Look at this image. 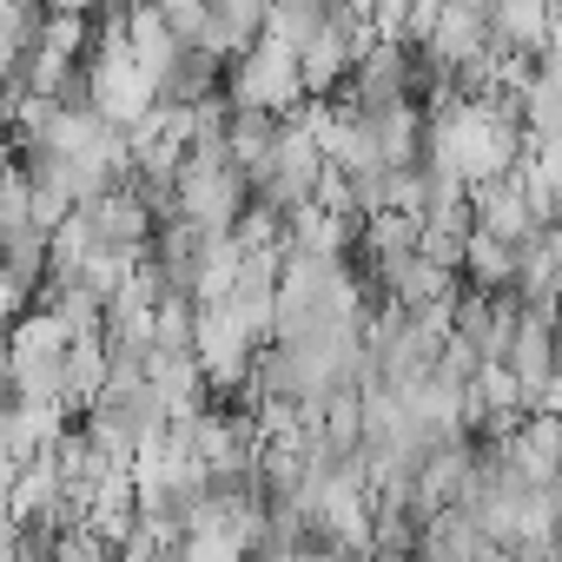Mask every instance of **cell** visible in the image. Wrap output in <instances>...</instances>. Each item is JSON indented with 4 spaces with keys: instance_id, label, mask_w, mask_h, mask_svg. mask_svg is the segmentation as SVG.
<instances>
[{
    "instance_id": "2",
    "label": "cell",
    "mask_w": 562,
    "mask_h": 562,
    "mask_svg": "<svg viewBox=\"0 0 562 562\" xmlns=\"http://www.w3.org/2000/svg\"><path fill=\"white\" fill-rule=\"evenodd\" d=\"M225 87H232V106H265L285 120L305 93H299V67L285 47H271V41H251L245 54L225 60Z\"/></svg>"
},
{
    "instance_id": "4",
    "label": "cell",
    "mask_w": 562,
    "mask_h": 562,
    "mask_svg": "<svg viewBox=\"0 0 562 562\" xmlns=\"http://www.w3.org/2000/svg\"><path fill=\"white\" fill-rule=\"evenodd\" d=\"M278 113H265V106H232L225 113V159L245 172V186H251V172L271 159V146H278Z\"/></svg>"
},
{
    "instance_id": "5",
    "label": "cell",
    "mask_w": 562,
    "mask_h": 562,
    "mask_svg": "<svg viewBox=\"0 0 562 562\" xmlns=\"http://www.w3.org/2000/svg\"><path fill=\"white\" fill-rule=\"evenodd\" d=\"M318 27H325V0H265V27H258V41L285 47V54L299 60V47H305Z\"/></svg>"
},
{
    "instance_id": "1",
    "label": "cell",
    "mask_w": 562,
    "mask_h": 562,
    "mask_svg": "<svg viewBox=\"0 0 562 562\" xmlns=\"http://www.w3.org/2000/svg\"><path fill=\"white\" fill-rule=\"evenodd\" d=\"M67 331L54 312H34L8 331V358H0V384L14 404H54L60 411V378H67ZM67 417V411H60Z\"/></svg>"
},
{
    "instance_id": "3",
    "label": "cell",
    "mask_w": 562,
    "mask_h": 562,
    "mask_svg": "<svg viewBox=\"0 0 562 562\" xmlns=\"http://www.w3.org/2000/svg\"><path fill=\"white\" fill-rule=\"evenodd\" d=\"M251 331L225 312V305H199L192 318V364L205 371L212 391H245V371H251Z\"/></svg>"
}]
</instances>
